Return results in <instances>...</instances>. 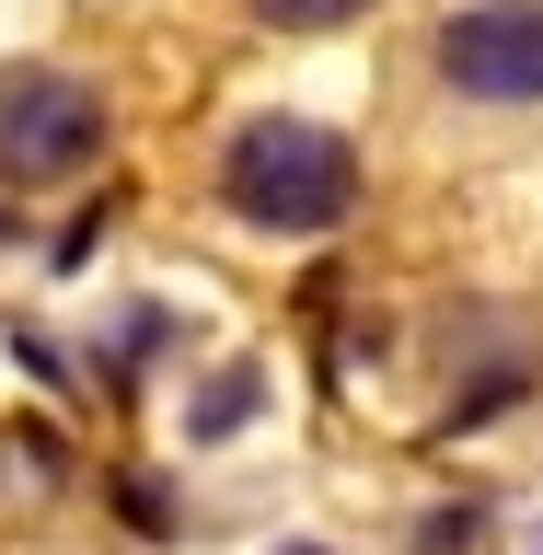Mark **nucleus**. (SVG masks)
I'll list each match as a JSON object with an SVG mask.
<instances>
[{
  "label": "nucleus",
  "instance_id": "1",
  "mask_svg": "<svg viewBox=\"0 0 543 555\" xmlns=\"http://www.w3.org/2000/svg\"><path fill=\"white\" fill-rule=\"evenodd\" d=\"M220 208L255 220V232H336L347 208H359V151H347L324 116H243L232 151H220Z\"/></svg>",
  "mask_w": 543,
  "mask_h": 555
},
{
  "label": "nucleus",
  "instance_id": "2",
  "mask_svg": "<svg viewBox=\"0 0 543 555\" xmlns=\"http://www.w3.org/2000/svg\"><path fill=\"white\" fill-rule=\"evenodd\" d=\"M104 151V93L81 69H0V185H59Z\"/></svg>",
  "mask_w": 543,
  "mask_h": 555
},
{
  "label": "nucleus",
  "instance_id": "3",
  "mask_svg": "<svg viewBox=\"0 0 543 555\" xmlns=\"http://www.w3.org/2000/svg\"><path fill=\"white\" fill-rule=\"evenodd\" d=\"M440 81L463 104H543V0H463L440 24Z\"/></svg>",
  "mask_w": 543,
  "mask_h": 555
},
{
  "label": "nucleus",
  "instance_id": "4",
  "mask_svg": "<svg viewBox=\"0 0 543 555\" xmlns=\"http://www.w3.org/2000/svg\"><path fill=\"white\" fill-rule=\"evenodd\" d=\"M371 0H255V24H277V35H336V24H359Z\"/></svg>",
  "mask_w": 543,
  "mask_h": 555
},
{
  "label": "nucleus",
  "instance_id": "5",
  "mask_svg": "<svg viewBox=\"0 0 543 555\" xmlns=\"http://www.w3.org/2000/svg\"><path fill=\"white\" fill-rule=\"evenodd\" d=\"M532 555H543V544H532Z\"/></svg>",
  "mask_w": 543,
  "mask_h": 555
}]
</instances>
